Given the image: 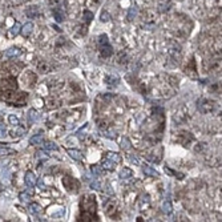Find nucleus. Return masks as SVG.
Wrapping results in <instances>:
<instances>
[{
	"label": "nucleus",
	"instance_id": "nucleus-1",
	"mask_svg": "<svg viewBox=\"0 0 222 222\" xmlns=\"http://www.w3.org/2000/svg\"><path fill=\"white\" fill-rule=\"evenodd\" d=\"M81 221H98L96 214V200L94 196H84L80 202Z\"/></svg>",
	"mask_w": 222,
	"mask_h": 222
},
{
	"label": "nucleus",
	"instance_id": "nucleus-2",
	"mask_svg": "<svg viewBox=\"0 0 222 222\" xmlns=\"http://www.w3.org/2000/svg\"><path fill=\"white\" fill-rule=\"evenodd\" d=\"M98 44H100V53L103 57H111L112 53H113V48H112V45L109 44L108 41V36L105 35H101L98 37Z\"/></svg>",
	"mask_w": 222,
	"mask_h": 222
},
{
	"label": "nucleus",
	"instance_id": "nucleus-3",
	"mask_svg": "<svg viewBox=\"0 0 222 222\" xmlns=\"http://www.w3.org/2000/svg\"><path fill=\"white\" fill-rule=\"evenodd\" d=\"M197 108L201 113H210L214 109V103L210 100H206V98H202V100L198 101Z\"/></svg>",
	"mask_w": 222,
	"mask_h": 222
},
{
	"label": "nucleus",
	"instance_id": "nucleus-4",
	"mask_svg": "<svg viewBox=\"0 0 222 222\" xmlns=\"http://www.w3.org/2000/svg\"><path fill=\"white\" fill-rule=\"evenodd\" d=\"M0 88L3 90L5 89H16L18 88V81L14 77H8V79H3L0 80Z\"/></svg>",
	"mask_w": 222,
	"mask_h": 222
},
{
	"label": "nucleus",
	"instance_id": "nucleus-5",
	"mask_svg": "<svg viewBox=\"0 0 222 222\" xmlns=\"http://www.w3.org/2000/svg\"><path fill=\"white\" fill-rule=\"evenodd\" d=\"M53 16H55L56 21H59V23H61V21H64V19H65V11L62 10L61 7H56L53 8Z\"/></svg>",
	"mask_w": 222,
	"mask_h": 222
},
{
	"label": "nucleus",
	"instance_id": "nucleus-6",
	"mask_svg": "<svg viewBox=\"0 0 222 222\" xmlns=\"http://www.w3.org/2000/svg\"><path fill=\"white\" fill-rule=\"evenodd\" d=\"M142 173L145 176H148V177H158L160 176V173L156 169H153L152 166H149V165H144L142 166Z\"/></svg>",
	"mask_w": 222,
	"mask_h": 222
},
{
	"label": "nucleus",
	"instance_id": "nucleus-7",
	"mask_svg": "<svg viewBox=\"0 0 222 222\" xmlns=\"http://www.w3.org/2000/svg\"><path fill=\"white\" fill-rule=\"evenodd\" d=\"M51 69H52V67L49 65V62H47V61H41L37 64V72L40 75H45V73L51 72Z\"/></svg>",
	"mask_w": 222,
	"mask_h": 222
},
{
	"label": "nucleus",
	"instance_id": "nucleus-8",
	"mask_svg": "<svg viewBox=\"0 0 222 222\" xmlns=\"http://www.w3.org/2000/svg\"><path fill=\"white\" fill-rule=\"evenodd\" d=\"M32 31H33V24H32L31 21L29 23H27V24H24V25H21V29H20V33L24 37H28V36L32 33Z\"/></svg>",
	"mask_w": 222,
	"mask_h": 222
},
{
	"label": "nucleus",
	"instance_id": "nucleus-9",
	"mask_svg": "<svg viewBox=\"0 0 222 222\" xmlns=\"http://www.w3.org/2000/svg\"><path fill=\"white\" fill-rule=\"evenodd\" d=\"M36 177H35V174L32 173V172H27L25 173V184H27V186L28 187H33L36 185Z\"/></svg>",
	"mask_w": 222,
	"mask_h": 222
},
{
	"label": "nucleus",
	"instance_id": "nucleus-10",
	"mask_svg": "<svg viewBox=\"0 0 222 222\" xmlns=\"http://www.w3.org/2000/svg\"><path fill=\"white\" fill-rule=\"evenodd\" d=\"M105 81H107V84L109 87H116L118 84V81H120V79H118V76H116V75H108V76L105 77Z\"/></svg>",
	"mask_w": 222,
	"mask_h": 222
},
{
	"label": "nucleus",
	"instance_id": "nucleus-11",
	"mask_svg": "<svg viewBox=\"0 0 222 222\" xmlns=\"http://www.w3.org/2000/svg\"><path fill=\"white\" fill-rule=\"evenodd\" d=\"M25 15H27L28 18L31 19H35L39 16V8L37 5H32V7H29L27 11H25Z\"/></svg>",
	"mask_w": 222,
	"mask_h": 222
},
{
	"label": "nucleus",
	"instance_id": "nucleus-12",
	"mask_svg": "<svg viewBox=\"0 0 222 222\" xmlns=\"http://www.w3.org/2000/svg\"><path fill=\"white\" fill-rule=\"evenodd\" d=\"M116 164L113 161H111L109 158H105L104 161H101V168L105 170H115Z\"/></svg>",
	"mask_w": 222,
	"mask_h": 222
},
{
	"label": "nucleus",
	"instance_id": "nucleus-13",
	"mask_svg": "<svg viewBox=\"0 0 222 222\" xmlns=\"http://www.w3.org/2000/svg\"><path fill=\"white\" fill-rule=\"evenodd\" d=\"M21 51L19 48H10L4 52V56H7V57H18Z\"/></svg>",
	"mask_w": 222,
	"mask_h": 222
},
{
	"label": "nucleus",
	"instance_id": "nucleus-14",
	"mask_svg": "<svg viewBox=\"0 0 222 222\" xmlns=\"http://www.w3.org/2000/svg\"><path fill=\"white\" fill-rule=\"evenodd\" d=\"M68 154L72 157L73 160H76V161H81V160H83V153L79 152V150H76V149H69V150H68Z\"/></svg>",
	"mask_w": 222,
	"mask_h": 222
},
{
	"label": "nucleus",
	"instance_id": "nucleus-15",
	"mask_svg": "<svg viewBox=\"0 0 222 222\" xmlns=\"http://www.w3.org/2000/svg\"><path fill=\"white\" fill-rule=\"evenodd\" d=\"M20 29H21V24H20V23H16V24H15L14 27L10 29L8 36H10V37H15L18 33H20Z\"/></svg>",
	"mask_w": 222,
	"mask_h": 222
},
{
	"label": "nucleus",
	"instance_id": "nucleus-16",
	"mask_svg": "<svg viewBox=\"0 0 222 222\" xmlns=\"http://www.w3.org/2000/svg\"><path fill=\"white\" fill-rule=\"evenodd\" d=\"M133 176V172L129 168H124V169L120 172V178H122V180H128V178H130Z\"/></svg>",
	"mask_w": 222,
	"mask_h": 222
},
{
	"label": "nucleus",
	"instance_id": "nucleus-17",
	"mask_svg": "<svg viewBox=\"0 0 222 222\" xmlns=\"http://www.w3.org/2000/svg\"><path fill=\"white\" fill-rule=\"evenodd\" d=\"M28 210H29V213H32V214H40V213H41V208H40L39 204H31L28 206Z\"/></svg>",
	"mask_w": 222,
	"mask_h": 222
},
{
	"label": "nucleus",
	"instance_id": "nucleus-18",
	"mask_svg": "<svg viewBox=\"0 0 222 222\" xmlns=\"http://www.w3.org/2000/svg\"><path fill=\"white\" fill-rule=\"evenodd\" d=\"M162 212L165 214H170V213L173 212V206L170 204V201H164L162 202Z\"/></svg>",
	"mask_w": 222,
	"mask_h": 222
},
{
	"label": "nucleus",
	"instance_id": "nucleus-19",
	"mask_svg": "<svg viewBox=\"0 0 222 222\" xmlns=\"http://www.w3.org/2000/svg\"><path fill=\"white\" fill-rule=\"evenodd\" d=\"M43 142V134H35L33 137H31L29 140V144L31 145H39Z\"/></svg>",
	"mask_w": 222,
	"mask_h": 222
},
{
	"label": "nucleus",
	"instance_id": "nucleus-20",
	"mask_svg": "<svg viewBox=\"0 0 222 222\" xmlns=\"http://www.w3.org/2000/svg\"><path fill=\"white\" fill-rule=\"evenodd\" d=\"M83 16H84V21H85V24H89L90 21L93 20V14L90 12V11H88V10H85L83 12Z\"/></svg>",
	"mask_w": 222,
	"mask_h": 222
},
{
	"label": "nucleus",
	"instance_id": "nucleus-21",
	"mask_svg": "<svg viewBox=\"0 0 222 222\" xmlns=\"http://www.w3.org/2000/svg\"><path fill=\"white\" fill-rule=\"evenodd\" d=\"M37 118H39V113L35 109H31L28 112V122H35Z\"/></svg>",
	"mask_w": 222,
	"mask_h": 222
},
{
	"label": "nucleus",
	"instance_id": "nucleus-22",
	"mask_svg": "<svg viewBox=\"0 0 222 222\" xmlns=\"http://www.w3.org/2000/svg\"><path fill=\"white\" fill-rule=\"evenodd\" d=\"M107 158H109V160L113 161L115 164H117V162H120V161H121V157L118 156L117 153H108V154H107Z\"/></svg>",
	"mask_w": 222,
	"mask_h": 222
},
{
	"label": "nucleus",
	"instance_id": "nucleus-23",
	"mask_svg": "<svg viewBox=\"0 0 222 222\" xmlns=\"http://www.w3.org/2000/svg\"><path fill=\"white\" fill-rule=\"evenodd\" d=\"M44 149L45 150H59V146L56 145L55 142H47L44 145Z\"/></svg>",
	"mask_w": 222,
	"mask_h": 222
},
{
	"label": "nucleus",
	"instance_id": "nucleus-24",
	"mask_svg": "<svg viewBox=\"0 0 222 222\" xmlns=\"http://www.w3.org/2000/svg\"><path fill=\"white\" fill-rule=\"evenodd\" d=\"M136 14H137V8H136V7H132L130 10H129V12H128V20H129V21H132L133 19H134Z\"/></svg>",
	"mask_w": 222,
	"mask_h": 222
},
{
	"label": "nucleus",
	"instance_id": "nucleus-25",
	"mask_svg": "<svg viewBox=\"0 0 222 222\" xmlns=\"http://www.w3.org/2000/svg\"><path fill=\"white\" fill-rule=\"evenodd\" d=\"M100 20L104 21V23H107V21L111 20V15L108 14L107 11H103V12H101V15H100Z\"/></svg>",
	"mask_w": 222,
	"mask_h": 222
},
{
	"label": "nucleus",
	"instance_id": "nucleus-26",
	"mask_svg": "<svg viewBox=\"0 0 222 222\" xmlns=\"http://www.w3.org/2000/svg\"><path fill=\"white\" fill-rule=\"evenodd\" d=\"M89 186H90V189H94V190H98L101 187V184L98 182V181H96V180H92L89 182Z\"/></svg>",
	"mask_w": 222,
	"mask_h": 222
},
{
	"label": "nucleus",
	"instance_id": "nucleus-27",
	"mask_svg": "<svg viewBox=\"0 0 222 222\" xmlns=\"http://www.w3.org/2000/svg\"><path fill=\"white\" fill-rule=\"evenodd\" d=\"M121 148H122L124 150L130 149V141H129L126 137H124V138H122V145H121Z\"/></svg>",
	"mask_w": 222,
	"mask_h": 222
},
{
	"label": "nucleus",
	"instance_id": "nucleus-28",
	"mask_svg": "<svg viewBox=\"0 0 222 222\" xmlns=\"http://www.w3.org/2000/svg\"><path fill=\"white\" fill-rule=\"evenodd\" d=\"M90 170H92V173H93V174H96V176H100V174L103 173V169H101L100 166H97V165H93Z\"/></svg>",
	"mask_w": 222,
	"mask_h": 222
},
{
	"label": "nucleus",
	"instance_id": "nucleus-29",
	"mask_svg": "<svg viewBox=\"0 0 222 222\" xmlns=\"http://www.w3.org/2000/svg\"><path fill=\"white\" fill-rule=\"evenodd\" d=\"M12 152H14L12 149L3 148V146H1V144H0V156H5V154H8V153H12Z\"/></svg>",
	"mask_w": 222,
	"mask_h": 222
},
{
	"label": "nucleus",
	"instance_id": "nucleus-30",
	"mask_svg": "<svg viewBox=\"0 0 222 222\" xmlns=\"http://www.w3.org/2000/svg\"><path fill=\"white\" fill-rule=\"evenodd\" d=\"M165 172H168V173H170V174H173V176H177L180 180H182L184 178V174L182 173H177V172H173V170H170L169 168H165Z\"/></svg>",
	"mask_w": 222,
	"mask_h": 222
},
{
	"label": "nucleus",
	"instance_id": "nucleus-31",
	"mask_svg": "<svg viewBox=\"0 0 222 222\" xmlns=\"http://www.w3.org/2000/svg\"><path fill=\"white\" fill-rule=\"evenodd\" d=\"M8 120H10V124H12V125H19V118L16 117V116L11 115L10 117H8Z\"/></svg>",
	"mask_w": 222,
	"mask_h": 222
},
{
	"label": "nucleus",
	"instance_id": "nucleus-32",
	"mask_svg": "<svg viewBox=\"0 0 222 222\" xmlns=\"http://www.w3.org/2000/svg\"><path fill=\"white\" fill-rule=\"evenodd\" d=\"M112 210L115 212V205H113V202H109V204L107 205V214L112 215Z\"/></svg>",
	"mask_w": 222,
	"mask_h": 222
},
{
	"label": "nucleus",
	"instance_id": "nucleus-33",
	"mask_svg": "<svg viewBox=\"0 0 222 222\" xmlns=\"http://www.w3.org/2000/svg\"><path fill=\"white\" fill-rule=\"evenodd\" d=\"M128 158H129V161H130L132 164H134V165H140V161H138V158H137L136 156H133V154H129Z\"/></svg>",
	"mask_w": 222,
	"mask_h": 222
},
{
	"label": "nucleus",
	"instance_id": "nucleus-34",
	"mask_svg": "<svg viewBox=\"0 0 222 222\" xmlns=\"http://www.w3.org/2000/svg\"><path fill=\"white\" fill-rule=\"evenodd\" d=\"M0 136L4 137V136H7V128H5V125L3 122H0Z\"/></svg>",
	"mask_w": 222,
	"mask_h": 222
},
{
	"label": "nucleus",
	"instance_id": "nucleus-35",
	"mask_svg": "<svg viewBox=\"0 0 222 222\" xmlns=\"http://www.w3.org/2000/svg\"><path fill=\"white\" fill-rule=\"evenodd\" d=\"M60 1H61V0H48V3L51 4V5H59Z\"/></svg>",
	"mask_w": 222,
	"mask_h": 222
},
{
	"label": "nucleus",
	"instance_id": "nucleus-36",
	"mask_svg": "<svg viewBox=\"0 0 222 222\" xmlns=\"http://www.w3.org/2000/svg\"><path fill=\"white\" fill-rule=\"evenodd\" d=\"M24 132L23 129H18V130H15L14 132V136H21V133Z\"/></svg>",
	"mask_w": 222,
	"mask_h": 222
},
{
	"label": "nucleus",
	"instance_id": "nucleus-37",
	"mask_svg": "<svg viewBox=\"0 0 222 222\" xmlns=\"http://www.w3.org/2000/svg\"><path fill=\"white\" fill-rule=\"evenodd\" d=\"M36 184H37L39 186L41 187V189H45V185L43 184V181H41V180H39V182H37V181H36Z\"/></svg>",
	"mask_w": 222,
	"mask_h": 222
}]
</instances>
